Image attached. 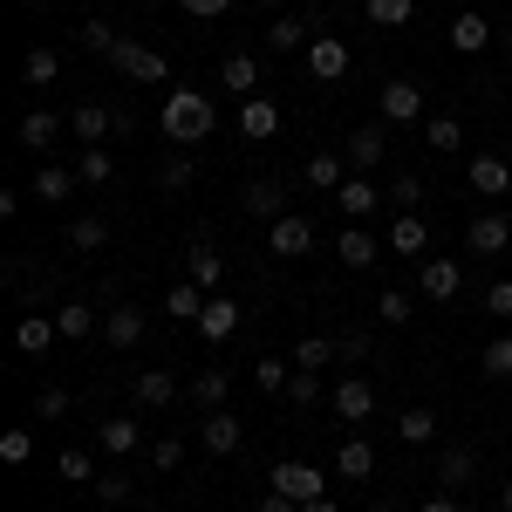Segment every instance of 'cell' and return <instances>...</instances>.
<instances>
[{
    "label": "cell",
    "instance_id": "42",
    "mask_svg": "<svg viewBox=\"0 0 512 512\" xmlns=\"http://www.w3.org/2000/svg\"><path fill=\"white\" fill-rule=\"evenodd\" d=\"M287 376H294V362H280V355H260V362H253V383L267 396H287Z\"/></svg>",
    "mask_w": 512,
    "mask_h": 512
},
{
    "label": "cell",
    "instance_id": "23",
    "mask_svg": "<svg viewBox=\"0 0 512 512\" xmlns=\"http://www.w3.org/2000/svg\"><path fill=\"white\" fill-rule=\"evenodd\" d=\"M96 444H103L110 458H130V451L144 444V431H137V417H103V424H96Z\"/></svg>",
    "mask_w": 512,
    "mask_h": 512
},
{
    "label": "cell",
    "instance_id": "61",
    "mask_svg": "<svg viewBox=\"0 0 512 512\" xmlns=\"http://www.w3.org/2000/svg\"><path fill=\"white\" fill-rule=\"evenodd\" d=\"M499 506H506V512H512V478H506V485H499Z\"/></svg>",
    "mask_w": 512,
    "mask_h": 512
},
{
    "label": "cell",
    "instance_id": "30",
    "mask_svg": "<svg viewBox=\"0 0 512 512\" xmlns=\"http://www.w3.org/2000/svg\"><path fill=\"white\" fill-rule=\"evenodd\" d=\"M267 55H301V48H308V21H294V14H280L274 28H267Z\"/></svg>",
    "mask_w": 512,
    "mask_h": 512
},
{
    "label": "cell",
    "instance_id": "51",
    "mask_svg": "<svg viewBox=\"0 0 512 512\" xmlns=\"http://www.w3.org/2000/svg\"><path fill=\"white\" fill-rule=\"evenodd\" d=\"M55 472L76 478V485H96V465H89V451H62V458H55Z\"/></svg>",
    "mask_w": 512,
    "mask_h": 512
},
{
    "label": "cell",
    "instance_id": "44",
    "mask_svg": "<svg viewBox=\"0 0 512 512\" xmlns=\"http://www.w3.org/2000/svg\"><path fill=\"white\" fill-rule=\"evenodd\" d=\"M396 437H403V444H431L437 417H431V410H403V417H396Z\"/></svg>",
    "mask_w": 512,
    "mask_h": 512
},
{
    "label": "cell",
    "instance_id": "46",
    "mask_svg": "<svg viewBox=\"0 0 512 512\" xmlns=\"http://www.w3.org/2000/svg\"><path fill=\"white\" fill-rule=\"evenodd\" d=\"M335 342H328V335H308V342H301V349H294V369H328V362H335Z\"/></svg>",
    "mask_w": 512,
    "mask_h": 512
},
{
    "label": "cell",
    "instance_id": "14",
    "mask_svg": "<svg viewBox=\"0 0 512 512\" xmlns=\"http://www.w3.org/2000/svg\"><path fill=\"white\" fill-rule=\"evenodd\" d=\"M55 342H62L55 315H41V308H35V315H21V321H14V349H21V355H48Z\"/></svg>",
    "mask_w": 512,
    "mask_h": 512
},
{
    "label": "cell",
    "instance_id": "56",
    "mask_svg": "<svg viewBox=\"0 0 512 512\" xmlns=\"http://www.w3.org/2000/svg\"><path fill=\"white\" fill-rule=\"evenodd\" d=\"M178 7H185V14H192V21H219V14H226V7H233V0H178Z\"/></svg>",
    "mask_w": 512,
    "mask_h": 512
},
{
    "label": "cell",
    "instance_id": "16",
    "mask_svg": "<svg viewBox=\"0 0 512 512\" xmlns=\"http://www.w3.org/2000/svg\"><path fill=\"white\" fill-rule=\"evenodd\" d=\"M239 130H246L253 144H267V137L280 130V103L274 96H246V103H239Z\"/></svg>",
    "mask_w": 512,
    "mask_h": 512
},
{
    "label": "cell",
    "instance_id": "63",
    "mask_svg": "<svg viewBox=\"0 0 512 512\" xmlns=\"http://www.w3.org/2000/svg\"><path fill=\"white\" fill-rule=\"evenodd\" d=\"M260 7H280V0H260Z\"/></svg>",
    "mask_w": 512,
    "mask_h": 512
},
{
    "label": "cell",
    "instance_id": "17",
    "mask_svg": "<svg viewBox=\"0 0 512 512\" xmlns=\"http://www.w3.org/2000/svg\"><path fill=\"white\" fill-rule=\"evenodd\" d=\"M417 274H424V301H458V287H465L458 260H417Z\"/></svg>",
    "mask_w": 512,
    "mask_h": 512
},
{
    "label": "cell",
    "instance_id": "24",
    "mask_svg": "<svg viewBox=\"0 0 512 512\" xmlns=\"http://www.w3.org/2000/svg\"><path fill=\"white\" fill-rule=\"evenodd\" d=\"M28 192L41 205H62V198L76 192V171H62V164H35V178H28Z\"/></svg>",
    "mask_w": 512,
    "mask_h": 512
},
{
    "label": "cell",
    "instance_id": "34",
    "mask_svg": "<svg viewBox=\"0 0 512 512\" xmlns=\"http://www.w3.org/2000/svg\"><path fill=\"white\" fill-rule=\"evenodd\" d=\"M185 267H192V287H205V294H219V274H226V260H219V253H212L205 239H198L192 253H185Z\"/></svg>",
    "mask_w": 512,
    "mask_h": 512
},
{
    "label": "cell",
    "instance_id": "62",
    "mask_svg": "<svg viewBox=\"0 0 512 512\" xmlns=\"http://www.w3.org/2000/svg\"><path fill=\"white\" fill-rule=\"evenodd\" d=\"M506 55H512V28H506Z\"/></svg>",
    "mask_w": 512,
    "mask_h": 512
},
{
    "label": "cell",
    "instance_id": "33",
    "mask_svg": "<svg viewBox=\"0 0 512 512\" xmlns=\"http://www.w3.org/2000/svg\"><path fill=\"white\" fill-rule=\"evenodd\" d=\"M335 253H342V267H355V274H362V267H376V260H383V253H376V239L362 233V226H349V233L335 239Z\"/></svg>",
    "mask_w": 512,
    "mask_h": 512
},
{
    "label": "cell",
    "instance_id": "43",
    "mask_svg": "<svg viewBox=\"0 0 512 512\" xmlns=\"http://www.w3.org/2000/svg\"><path fill=\"white\" fill-rule=\"evenodd\" d=\"M35 417L41 424H62V417H69V390H62V383H41L35 390Z\"/></svg>",
    "mask_w": 512,
    "mask_h": 512
},
{
    "label": "cell",
    "instance_id": "57",
    "mask_svg": "<svg viewBox=\"0 0 512 512\" xmlns=\"http://www.w3.org/2000/svg\"><path fill=\"white\" fill-rule=\"evenodd\" d=\"M335 349H342V362H362V355H369V335H342Z\"/></svg>",
    "mask_w": 512,
    "mask_h": 512
},
{
    "label": "cell",
    "instance_id": "31",
    "mask_svg": "<svg viewBox=\"0 0 512 512\" xmlns=\"http://www.w3.org/2000/svg\"><path fill=\"white\" fill-rule=\"evenodd\" d=\"M246 212H253V219H280V212H287L280 178H253V185H246Z\"/></svg>",
    "mask_w": 512,
    "mask_h": 512
},
{
    "label": "cell",
    "instance_id": "1",
    "mask_svg": "<svg viewBox=\"0 0 512 512\" xmlns=\"http://www.w3.org/2000/svg\"><path fill=\"white\" fill-rule=\"evenodd\" d=\"M158 123H164V137H171V144H205V137L219 130V110H212V96H205V89L171 82V89H164Z\"/></svg>",
    "mask_w": 512,
    "mask_h": 512
},
{
    "label": "cell",
    "instance_id": "2",
    "mask_svg": "<svg viewBox=\"0 0 512 512\" xmlns=\"http://www.w3.org/2000/svg\"><path fill=\"white\" fill-rule=\"evenodd\" d=\"M267 485H274V492H287L294 506H308V499H321V485H328V478H321L308 458H280L274 472H267Z\"/></svg>",
    "mask_w": 512,
    "mask_h": 512
},
{
    "label": "cell",
    "instance_id": "18",
    "mask_svg": "<svg viewBox=\"0 0 512 512\" xmlns=\"http://www.w3.org/2000/svg\"><path fill=\"white\" fill-rule=\"evenodd\" d=\"M492 41H499V35H492V21H485V14H472V7L451 21V48H458V55H485Z\"/></svg>",
    "mask_w": 512,
    "mask_h": 512
},
{
    "label": "cell",
    "instance_id": "4",
    "mask_svg": "<svg viewBox=\"0 0 512 512\" xmlns=\"http://www.w3.org/2000/svg\"><path fill=\"white\" fill-rule=\"evenodd\" d=\"M267 246H274V260H301V253H315V219H301V212H280L274 233H267Z\"/></svg>",
    "mask_w": 512,
    "mask_h": 512
},
{
    "label": "cell",
    "instance_id": "32",
    "mask_svg": "<svg viewBox=\"0 0 512 512\" xmlns=\"http://www.w3.org/2000/svg\"><path fill=\"white\" fill-rule=\"evenodd\" d=\"M55 328H62V342H89L96 335V308L89 301H62L55 308Z\"/></svg>",
    "mask_w": 512,
    "mask_h": 512
},
{
    "label": "cell",
    "instance_id": "9",
    "mask_svg": "<svg viewBox=\"0 0 512 512\" xmlns=\"http://www.w3.org/2000/svg\"><path fill=\"white\" fill-rule=\"evenodd\" d=\"M144 328H151V315H144V308H130V301H117V308L103 315V342H110V349H137V342H144Z\"/></svg>",
    "mask_w": 512,
    "mask_h": 512
},
{
    "label": "cell",
    "instance_id": "35",
    "mask_svg": "<svg viewBox=\"0 0 512 512\" xmlns=\"http://www.w3.org/2000/svg\"><path fill=\"white\" fill-rule=\"evenodd\" d=\"M55 137H62V117H55V110H28V117H21V144H28V151H48Z\"/></svg>",
    "mask_w": 512,
    "mask_h": 512
},
{
    "label": "cell",
    "instance_id": "15",
    "mask_svg": "<svg viewBox=\"0 0 512 512\" xmlns=\"http://www.w3.org/2000/svg\"><path fill=\"white\" fill-rule=\"evenodd\" d=\"M390 246L403 253V260H431V226H424V212H396Z\"/></svg>",
    "mask_w": 512,
    "mask_h": 512
},
{
    "label": "cell",
    "instance_id": "59",
    "mask_svg": "<svg viewBox=\"0 0 512 512\" xmlns=\"http://www.w3.org/2000/svg\"><path fill=\"white\" fill-rule=\"evenodd\" d=\"M417 512H465V506H458V492H437V499H424Z\"/></svg>",
    "mask_w": 512,
    "mask_h": 512
},
{
    "label": "cell",
    "instance_id": "52",
    "mask_svg": "<svg viewBox=\"0 0 512 512\" xmlns=\"http://www.w3.org/2000/svg\"><path fill=\"white\" fill-rule=\"evenodd\" d=\"M151 465H158V472H178V465H185V437H158V444H151Z\"/></svg>",
    "mask_w": 512,
    "mask_h": 512
},
{
    "label": "cell",
    "instance_id": "6",
    "mask_svg": "<svg viewBox=\"0 0 512 512\" xmlns=\"http://www.w3.org/2000/svg\"><path fill=\"white\" fill-rule=\"evenodd\" d=\"M376 110H383V123H424V89L417 82H383V96H376Z\"/></svg>",
    "mask_w": 512,
    "mask_h": 512
},
{
    "label": "cell",
    "instance_id": "47",
    "mask_svg": "<svg viewBox=\"0 0 512 512\" xmlns=\"http://www.w3.org/2000/svg\"><path fill=\"white\" fill-rule=\"evenodd\" d=\"M424 144H431V151H458V144H465L458 117H431V123H424Z\"/></svg>",
    "mask_w": 512,
    "mask_h": 512
},
{
    "label": "cell",
    "instance_id": "12",
    "mask_svg": "<svg viewBox=\"0 0 512 512\" xmlns=\"http://www.w3.org/2000/svg\"><path fill=\"white\" fill-rule=\"evenodd\" d=\"M465 178H472V192H478V198H506V192H512V164L499 158V151H478Z\"/></svg>",
    "mask_w": 512,
    "mask_h": 512
},
{
    "label": "cell",
    "instance_id": "11",
    "mask_svg": "<svg viewBox=\"0 0 512 512\" xmlns=\"http://www.w3.org/2000/svg\"><path fill=\"white\" fill-rule=\"evenodd\" d=\"M472 478H478V444H451L437 458V492H465Z\"/></svg>",
    "mask_w": 512,
    "mask_h": 512
},
{
    "label": "cell",
    "instance_id": "7",
    "mask_svg": "<svg viewBox=\"0 0 512 512\" xmlns=\"http://www.w3.org/2000/svg\"><path fill=\"white\" fill-rule=\"evenodd\" d=\"M335 417L369 424V417H376V383H369V376H342V383H335Z\"/></svg>",
    "mask_w": 512,
    "mask_h": 512
},
{
    "label": "cell",
    "instance_id": "38",
    "mask_svg": "<svg viewBox=\"0 0 512 512\" xmlns=\"http://www.w3.org/2000/svg\"><path fill=\"white\" fill-rule=\"evenodd\" d=\"M164 315H178V321H198V315H205V287H192V280H178V287L164 294Z\"/></svg>",
    "mask_w": 512,
    "mask_h": 512
},
{
    "label": "cell",
    "instance_id": "20",
    "mask_svg": "<svg viewBox=\"0 0 512 512\" xmlns=\"http://www.w3.org/2000/svg\"><path fill=\"white\" fill-rule=\"evenodd\" d=\"M376 205H383V192H376V185H369V178H349V185H342V192H335V212H342V219H349V226H362V219H369V212H376Z\"/></svg>",
    "mask_w": 512,
    "mask_h": 512
},
{
    "label": "cell",
    "instance_id": "3",
    "mask_svg": "<svg viewBox=\"0 0 512 512\" xmlns=\"http://www.w3.org/2000/svg\"><path fill=\"white\" fill-rule=\"evenodd\" d=\"M117 76H130V82H171V62H164L158 48H144V41H117Z\"/></svg>",
    "mask_w": 512,
    "mask_h": 512
},
{
    "label": "cell",
    "instance_id": "29",
    "mask_svg": "<svg viewBox=\"0 0 512 512\" xmlns=\"http://www.w3.org/2000/svg\"><path fill=\"white\" fill-rule=\"evenodd\" d=\"M69 246H76V253H103V246H110V219H103V212L69 219Z\"/></svg>",
    "mask_w": 512,
    "mask_h": 512
},
{
    "label": "cell",
    "instance_id": "49",
    "mask_svg": "<svg viewBox=\"0 0 512 512\" xmlns=\"http://www.w3.org/2000/svg\"><path fill=\"white\" fill-rule=\"evenodd\" d=\"M117 28H110V21H89V28H82V48H89V55H117Z\"/></svg>",
    "mask_w": 512,
    "mask_h": 512
},
{
    "label": "cell",
    "instance_id": "22",
    "mask_svg": "<svg viewBox=\"0 0 512 512\" xmlns=\"http://www.w3.org/2000/svg\"><path fill=\"white\" fill-rule=\"evenodd\" d=\"M308 185L335 198L342 185H349V158H342V151H315V158H308Z\"/></svg>",
    "mask_w": 512,
    "mask_h": 512
},
{
    "label": "cell",
    "instance_id": "58",
    "mask_svg": "<svg viewBox=\"0 0 512 512\" xmlns=\"http://www.w3.org/2000/svg\"><path fill=\"white\" fill-rule=\"evenodd\" d=\"M260 512H301V506H294L287 492H274V485H267V492H260Z\"/></svg>",
    "mask_w": 512,
    "mask_h": 512
},
{
    "label": "cell",
    "instance_id": "28",
    "mask_svg": "<svg viewBox=\"0 0 512 512\" xmlns=\"http://www.w3.org/2000/svg\"><path fill=\"white\" fill-rule=\"evenodd\" d=\"M55 76H62V55H55L48 41L21 55V82H28V89H48V82H55Z\"/></svg>",
    "mask_w": 512,
    "mask_h": 512
},
{
    "label": "cell",
    "instance_id": "54",
    "mask_svg": "<svg viewBox=\"0 0 512 512\" xmlns=\"http://www.w3.org/2000/svg\"><path fill=\"white\" fill-rule=\"evenodd\" d=\"M164 192H185V185H192V158H164Z\"/></svg>",
    "mask_w": 512,
    "mask_h": 512
},
{
    "label": "cell",
    "instance_id": "60",
    "mask_svg": "<svg viewBox=\"0 0 512 512\" xmlns=\"http://www.w3.org/2000/svg\"><path fill=\"white\" fill-rule=\"evenodd\" d=\"M301 512H335V499H328V492H321V499H308V506Z\"/></svg>",
    "mask_w": 512,
    "mask_h": 512
},
{
    "label": "cell",
    "instance_id": "55",
    "mask_svg": "<svg viewBox=\"0 0 512 512\" xmlns=\"http://www.w3.org/2000/svg\"><path fill=\"white\" fill-rule=\"evenodd\" d=\"M96 499H103V506H123V499H130V478H123V472L96 478Z\"/></svg>",
    "mask_w": 512,
    "mask_h": 512
},
{
    "label": "cell",
    "instance_id": "37",
    "mask_svg": "<svg viewBox=\"0 0 512 512\" xmlns=\"http://www.w3.org/2000/svg\"><path fill=\"white\" fill-rule=\"evenodd\" d=\"M76 178H82V185H110V178H117V158H110L103 144H82V158H76Z\"/></svg>",
    "mask_w": 512,
    "mask_h": 512
},
{
    "label": "cell",
    "instance_id": "19",
    "mask_svg": "<svg viewBox=\"0 0 512 512\" xmlns=\"http://www.w3.org/2000/svg\"><path fill=\"white\" fill-rule=\"evenodd\" d=\"M219 82H226L233 96H260V55H246V48H233V55L219 62Z\"/></svg>",
    "mask_w": 512,
    "mask_h": 512
},
{
    "label": "cell",
    "instance_id": "40",
    "mask_svg": "<svg viewBox=\"0 0 512 512\" xmlns=\"http://www.w3.org/2000/svg\"><path fill=\"white\" fill-rule=\"evenodd\" d=\"M410 315H417V301H410L403 287H383V294H376V321H383V328H403Z\"/></svg>",
    "mask_w": 512,
    "mask_h": 512
},
{
    "label": "cell",
    "instance_id": "10",
    "mask_svg": "<svg viewBox=\"0 0 512 512\" xmlns=\"http://www.w3.org/2000/svg\"><path fill=\"white\" fill-rule=\"evenodd\" d=\"M342 158H349L355 171H376V164L390 158V137H383V123H362V130H349V144H342Z\"/></svg>",
    "mask_w": 512,
    "mask_h": 512
},
{
    "label": "cell",
    "instance_id": "36",
    "mask_svg": "<svg viewBox=\"0 0 512 512\" xmlns=\"http://www.w3.org/2000/svg\"><path fill=\"white\" fill-rule=\"evenodd\" d=\"M478 376H485V383H512V335H499V342L478 349Z\"/></svg>",
    "mask_w": 512,
    "mask_h": 512
},
{
    "label": "cell",
    "instance_id": "5",
    "mask_svg": "<svg viewBox=\"0 0 512 512\" xmlns=\"http://www.w3.org/2000/svg\"><path fill=\"white\" fill-rule=\"evenodd\" d=\"M465 246H472L478 260H499V253L512 246V219L506 212H478L472 226H465Z\"/></svg>",
    "mask_w": 512,
    "mask_h": 512
},
{
    "label": "cell",
    "instance_id": "21",
    "mask_svg": "<svg viewBox=\"0 0 512 512\" xmlns=\"http://www.w3.org/2000/svg\"><path fill=\"white\" fill-rule=\"evenodd\" d=\"M239 437H246V431H239L233 410H205V451H212V458H233Z\"/></svg>",
    "mask_w": 512,
    "mask_h": 512
},
{
    "label": "cell",
    "instance_id": "8",
    "mask_svg": "<svg viewBox=\"0 0 512 512\" xmlns=\"http://www.w3.org/2000/svg\"><path fill=\"white\" fill-rule=\"evenodd\" d=\"M308 76H315V82H342V76H349V41L315 35V41H308Z\"/></svg>",
    "mask_w": 512,
    "mask_h": 512
},
{
    "label": "cell",
    "instance_id": "41",
    "mask_svg": "<svg viewBox=\"0 0 512 512\" xmlns=\"http://www.w3.org/2000/svg\"><path fill=\"white\" fill-rule=\"evenodd\" d=\"M28 458H35V431L28 424H7L0 431V465H28Z\"/></svg>",
    "mask_w": 512,
    "mask_h": 512
},
{
    "label": "cell",
    "instance_id": "50",
    "mask_svg": "<svg viewBox=\"0 0 512 512\" xmlns=\"http://www.w3.org/2000/svg\"><path fill=\"white\" fill-rule=\"evenodd\" d=\"M390 205H396V212H417V205H424V178H410V171H403V178L390 185Z\"/></svg>",
    "mask_w": 512,
    "mask_h": 512
},
{
    "label": "cell",
    "instance_id": "13",
    "mask_svg": "<svg viewBox=\"0 0 512 512\" xmlns=\"http://www.w3.org/2000/svg\"><path fill=\"white\" fill-rule=\"evenodd\" d=\"M205 342H226V335H239V301L233 294H205V315L192 321Z\"/></svg>",
    "mask_w": 512,
    "mask_h": 512
},
{
    "label": "cell",
    "instance_id": "39",
    "mask_svg": "<svg viewBox=\"0 0 512 512\" xmlns=\"http://www.w3.org/2000/svg\"><path fill=\"white\" fill-rule=\"evenodd\" d=\"M192 403L198 410H226V369H198L192 376Z\"/></svg>",
    "mask_w": 512,
    "mask_h": 512
},
{
    "label": "cell",
    "instance_id": "27",
    "mask_svg": "<svg viewBox=\"0 0 512 512\" xmlns=\"http://www.w3.org/2000/svg\"><path fill=\"white\" fill-rule=\"evenodd\" d=\"M130 390H137V403H144V410H164V403H178V376H171V369H144Z\"/></svg>",
    "mask_w": 512,
    "mask_h": 512
},
{
    "label": "cell",
    "instance_id": "45",
    "mask_svg": "<svg viewBox=\"0 0 512 512\" xmlns=\"http://www.w3.org/2000/svg\"><path fill=\"white\" fill-rule=\"evenodd\" d=\"M362 7H369V21H376V28H403V21L417 14V0H362Z\"/></svg>",
    "mask_w": 512,
    "mask_h": 512
},
{
    "label": "cell",
    "instance_id": "25",
    "mask_svg": "<svg viewBox=\"0 0 512 512\" xmlns=\"http://www.w3.org/2000/svg\"><path fill=\"white\" fill-rule=\"evenodd\" d=\"M335 472H342V478H362V485H369V472H376V444H369V437H342V451H335Z\"/></svg>",
    "mask_w": 512,
    "mask_h": 512
},
{
    "label": "cell",
    "instance_id": "26",
    "mask_svg": "<svg viewBox=\"0 0 512 512\" xmlns=\"http://www.w3.org/2000/svg\"><path fill=\"white\" fill-rule=\"evenodd\" d=\"M69 130H76L82 144H103V137L117 130V117H110L103 103H76V110H69Z\"/></svg>",
    "mask_w": 512,
    "mask_h": 512
},
{
    "label": "cell",
    "instance_id": "48",
    "mask_svg": "<svg viewBox=\"0 0 512 512\" xmlns=\"http://www.w3.org/2000/svg\"><path fill=\"white\" fill-rule=\"evenodd\" d=\"M315 396H321V369H294V376H287V403H301V410H308Z\"/></svg>",
    "mask_w": 512,
    "mask_h": 512
},
{
    "label": "cell",
    "instance_id": "53",
    "mask_svg": "<svg viewBox=\"0 0 512 512\" xmlns=\"http://www.w3.org/2000/svg\"><path fill=\"white\" fill-rule=\"evenodd\" d=\"M485 315H492V321H512V280L485 287Z\"/></svg>",
    "mask_w": 512,
    "mask_h": 512
}]
</instances>
